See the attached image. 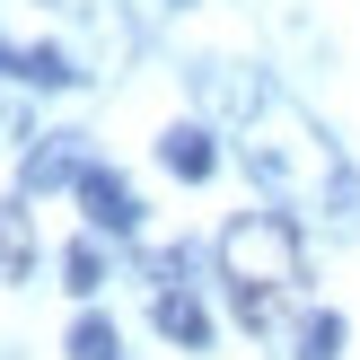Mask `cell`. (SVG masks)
Here are the masks:
<instances>
[{
  "mask_svg": "<svg viewBox=\"0 0 360 360\" xmlns=\"http://www.w3.org/2000/svg\"><path fill=\"white\" fill-rule=\"evenodd\" d=\"M220 273H229V299H238V326L264 334L281 316V299H290V281H299V229L281 220V211H246V220H229Z\"/></svg>",
  "mask_w": 360,
  "mask_h": 360,
  "instance_id": "6da1fadb",
  "label": "cell"
},
{
  "mask_svg": "<svg viewBox=\"0 0 360 360\" xmlns=\"http://www.w3.org/2000/svg\"><path fill=\"white\" fill-rule=\"evenodd\" d=\"M79 202H88V220L115 229V238H132V229H141V202H132V185H123L115 167H79Z\"/></svg>",
  "mask_w": 360,
  "mask_h": 360,
  "instance_id": "7a4b0ae2",
  "label": "cell"
},
{
  "mask_svg": "<svg viewBox=\"0 0 360 360\" xmlns=\"http://www.w3.org/2000/svg\"><path fill=\"white\" fill-rule=\"evenodd\" d=\"M158 334H167V343H185V352H202L211 343V316H202V299H193V290H158Z\"/></svg>",
  "mask_w": 360,
  "mask_h": 360,
  "instance_id": "3957f363",
  "label": "cell"
},
{
  "mask_svg": "<svg viewBox=\"0 0 360 360\" xmlns=\"http://www.w3.org/2000/svg\"><path fill=\"white\" fill-rule=\"evenodd\" d=\"M0 79H35V88H70L79 70H70V53L62 44H35V53H9L0 44Z\"/></svg>",
  "mask_w": 360,
  "mask_h": 360,
  "instance_id": "277c9868",
  "label": "cell"
},
{
  "mask_svg": "<svg viewBox=\"0 0 360 360\" xmlns=\"http://www.w3.org/2000/svg\"><path fill=\"white\" fill-rule=\"evenodd\" d=\"M158 158H167V167L185 176V185H202V176L220 167V150H211V132H202V123H176V132L158 141Z\"/></svg>",
  "mask_w": 360,
  "mask_h": 360,
  "instance_id": "5b68a950",
  "label": "cell"
},
{
  "mask_svg": "<svg viewBox=\"0 0 360 360\" xmlns=\"http://www.w3.org/2000/svg\"><path fill=\"white\" fill-rule=\"evenodd\" d=\"M27 273H35V238H27V220L0 202V281H27Z\"/></svg>",
  "mask_w": 360,
  "mask_h": 360,
  "instance_id": "8992f818",
  "label": "cell"
},
{
  "mask_svg": "<svg viewBox=\"0 0 360 360\" xmlns=\"http://www.w3.org/2000/svg\"><path fill=\"white\" fill-rule=\"evenodd\" d=\"M62 176H79V150H70V132L53 141V150H27V193H44V185H62Z\"/></svg>",
  "mask_w": 360,
  "mask_h": 360,
  "instance_id": "52a82bcc",
  "label": "cell"
},
{
  "mask_svg": "<svg viewBox=\"0 0 360 360\" xmlns=\"http://www.w3.org/2000/svg\"><path fill=\"white\" fill-rule=\"evenodd\" d=\"M299 360H343V316H308L299 326Z\"/></svg>",
  "mask_w": 360,
  "mask_h": 360,
  "instance_id": "ba28073f",
  "label": "cell"
},
{
  "mask_svg": "<svg viewBox=\"0 0 360 360\" xmlns=\"http://www.w3.org/2000/svg\"><path fill=\"white\" fill-rule=\"evenodd\" d=\"M70 360H123L115 326H105V316H79V326H70Z\"/></svg>",
  "mask_w": 360,
  "mask_h": 360,
  "instance_id": "9c48e42d",
  "label": "cell"
},
{
  "mask_svg": "<svg viewBox=\"0 0 360 360\" xmlns=\"http://www.w3.org/2000/svg\"><path fill=\"white\" fill-rule=\"evenodd\" d=\"M62 273H70V290H97V281H105V264H97V246H70V255H62Z\"/></svg>",
  "mask_w": 360,
  "mask_h": 360,
  "instance_id": "30bf717a",
  "label": "cell"
}]
</instances>
